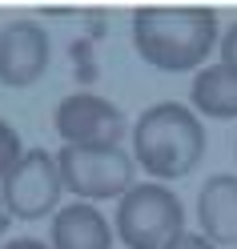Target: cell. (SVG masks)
Masks as SVG:
<instances>
[{
    "mask_svg": "<svg viewBox=\"0 0 237 249\" xmlns=\"http://www.w3.org/2000/svg\"><path fill=\"white\" fill-rule=\"evenodd\" d=\"M233 153H237V145H233Z\"/></svg>",
    "mask_w": 237,
    "mask_h": 249,
    "instance_id": "cell-16",
    "label": "cell"
},
{
    "mask_svg": "<svg viewBox=\"0 0 237 249\" xmlns=\"http://www.w3.org/2000/svg\"><path fill=\"white\" fill-rule=\"evenodd\" d=\"M60 181L76 201H109L125 197L133 189V153L121 145H65L56 153Z\"/></svg>",
    "mask_w": 237,
    "mask_h": 249,
    "instance_id": "cell-4",
    "label": "cell"
},
{
    "mask_svg": "<svg viewBox=\"0 0 237 249\" xmlns=\"http://www.w3.org/2000/svg\"><path fill=\"white\" fill-rule=\"evenodd\" d=\"M0 249H53V245H44V241H36V237H12V241H4Z\"/></svg>",
    "mask_w": 237,
    "mask_h": 249,
    "instance_id": "cell-14",
    "label": "cell"
},
{
    "mask_svg": "<svg viewBox=\"0 0 237 249\" xmlns=\"http://www.w3.org/2000/svg\"><path fill=\"white\" fill-rule=\"evenodd\" d=\"M133 161L157 181L189 177L205 157V124L189 105H149L133 124Z\"/></svg>",
    "mask_w": 237,
    "mask_h": 249,
    "instance_id": "cell-1",
    "label": "cell"
},
{
    "mask_svg": "<svg viewBox=\"0 0 237 249\" xmlns=\"http://www.w3.org/2000/svg\"><path fill=\"white\" fill-rule=\"evenodd\" d=\"M4 213H8V209H4V197H0V225H4Z\"/></svg>",
    "mask_w": 237,
    "mask_h": 249,
    "instance_id": "cell-15",
    "label": "cell"
},
{
    "mask_svg": "<svg viewBox=\"0 0 237 249\" xmlns=\"http://www.w3.org/2000/svg\"><path fill=\"white\" fill-rule=\"evenodd\" d=\"M221 65L237 72V24L229 28L225 36H221Z\"/></svg>",
    "mask_w": 237,
    "mask_h": 249,
    "instance_id": "cell-12",
    "label": "cell"
},
{
    "mask_svg": "<svg viewBox=\"0 0 237 249\" xmlns=\"http://www.w3.org/2000/svg\"><path fill=\"white\" fill-rule=\"evenodd\" d=\"M113 233L117 229L89 201H73L53 217V249H113Z\"/></svg>",
    "mask_w": 237,
    "mask_h": 249,
    "instance_id": "cell-9",
    "label": "cell"
},
{
    "mask_svg": "<svg viewBox=\"0 0 237 249\" xmlns=\"http://www.w3.org/2000/svg\"><path fill=\"white\" fill-rule=\"evenodd\" d=\"M113 229L129 249H169L185 233V209L169 185H133L117 201Z\"/></svg>",
    "mask_w": 237,
    "mask_h": 249,
    "instance_id": "cell-3",
    "label": "cell"
},
{
    "mask_svg": "<svg viewBox=\"0 0 237 249\" xmlns=\"http://www.w3.org/2000/svg\"><path fill=\"white\" fill-rule=\"evenodd\" d=\"M197 225L213 245H237V177L217 173L197 193Z\"/></svg>",
    "mask_w": 237,
    "mask_h": 249,
    "instance_id": "cell-8",
    "label": "cell"
},
{
    "mask_svg": "<svg viewBox=\"0 0 237 249\" xmlns=\"http://www.w3.org/2000/svg\"><path fill=\"white\" fill-rule=\"evenodd\" d=\"M53 124L65 145H121L125 113L97 92H69L56 105Z\"/></svg>",
    "mask_w": 237,
    "mask_h": 249,
    "instance_id": "cell-6",
    "label": "cell"
},
{
    "mask_svg": "<svg viewBox=\"0 0 237 249\" xmlns=\"http://www.w3.org/2000/svg\"><path fill=\"white\" fill-rule=\"evenodd\" d=\"M60 193H65V181H60L56 153H49V149H24V157L0 181L4 209L12 217H20V221H36V217L53 213Z\"/></svg>",
    "mask_w": 237,
    "mask_h": 249,
    "instance_id": "cell-5",
    "label": "cell"
},
{
    "mask_svg": "<svg viewBox=\"0 0 237 249\" xmlns=\"http://www.w3.org/2000/svg\"><path fill=\"white\" fill-rule=\"evenodd\" d=\"M189 101H193L197 117L213 121H233L237 117V72L225 65H209L193 76L189 85Z\"/></svg>",
    "mask_w": 237,
    "mask_h": 249,
    "instance_id": "cell-10",
    "label": "cell"
},
{
    "mask_svg": "<svg viewBox=\"0 0 237 249\" xmlns=\"http://www.w3.org/2000/svg\"><path fill=\"white\" fill-rule=\"evenodd\" d=\"M169 249H217V245H213L209 237H201V233H189V229H185V233H181V237L173 241Z\"/></svg>",
    "mask_w": 237,
    "mask_h": 249,
    "instance_id": "cell-13",
    "label": "cell"
},
{
    "mask_svg": "<svg viewBox=\"0 0 237 249\" xmlns=\"http://www.w3.org/2000/svg\"><path fill=\"white\" fill-rule=\"evenodd\" d=\"M133 44L161 72H189L213 53L217 17L209 8H141L133 12Z\"/></svg>",
    "mask_w": 237,
    "mask_h": 249,
    "instance_id": "cell-2",
    "label": "cell"
},
{
    "mask_svg": "<svg viewBox=\"0 0 237 249\" xmlns=\"http://www.w3.org/2000/svg\"><path fill=\"white\" fill-rule=\"evenodd\" d=\"M49 69V33L36 20H8L0 28V85L28 89Z\"/></svg>",
    "mask_w": 237,
    "mask_h": 249,
    "instance_id": "cell-7",
    "label": "cell"
},
{
    "mask_svg": "<svg viewBox=\"0 0 237 249\" xmlns=\"http://www.w3.org/2000/svg\"><path fill=\"white\" fill-rule=\"evenodd\" d=\"M24 157V149H20V133L12 129L8 121H0V181L8 177V169L17 165Z\"/></svg>",
    "mask_w": 237,
    "mask_h": 249,
    "instance_id": "cell-11",
    "label": "cell"
}]
</instances>
